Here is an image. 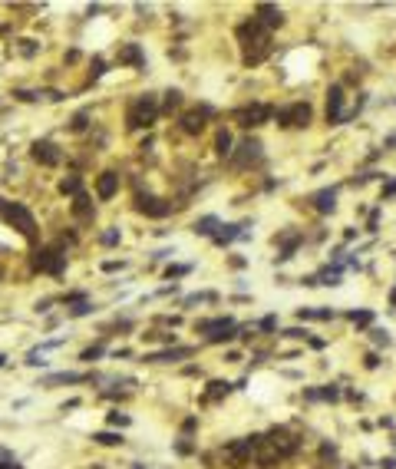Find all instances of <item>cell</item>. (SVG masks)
<instances>
[{
	"label": "cell",
	"instance_id": "26",
	"mask_svg": "<svg viewBox=\"0 0 396 469\" xmlns=\"http://www.w3.org/2000/svg\"><path fill=\"white\" fill-rule=\"evenodd\" d=\"M347 318L353 321L356 327H370V324H373V314H370V310H350Z\"/></svg>",
	"mask_w": 396,
	"mask_h": 469
},
{
	"label": "cell",
	"instance_id": "36",
	"mask_svg": "<svg viewBox=\"0 0 396 469\" xmlns=\"http://www.w3.org/2000/svg\"><path fill=\"white\" fill-rule=\"evenodd\" d=\"M198 301H215V294H188L185 304H198Z\"/></svg>",
	"mask_w": 396,
	"mask_h": 469
},
{
	"label": "cell",
	"instance_id": "35",
	"mask_svg": "<svg viewBox=\"0 0 396 469\" xmlns=\"http://www.w3.org/2000/svg\"><path fill=\"white\" fill-rule=\"evenodd\" d=\"M109 423H112V426H129V416H122V413H109Z\"/></svg>",
	"mask_w": 396,
	"mask_h": 469
},
{
	"label": "cell",
	"instance_id": "44",
	"mask_svg": "<svg viewBox=\"0 0 396 469\" xmlns=\"http://www.w3.org/2000/svg\"><path fill=\"white\" fill-rule=\"evenodd\" d=\"M366 367H370V370L373 367H380V357H376V354H366Z\"/></svg>",
	"mask_w": 396,
	"mask_h": 469
},
{
	"label": "cell",
	"instance_id": "45",
	"mask_svg": "<svg viewBox=\"0 0 396 469\" xmlns=\"http://www.w3.org/2000/svg\"><path fill=\"white\" fill-rule=\"evenodd\" d=\"M393 195H396V182H389L386 189H383V199H393Z\"/></svg>",
	"mask_w": 396,
	"mask_h": 469
},
{
	"label": "cell",
	"instance_id": "30",
	"mask_svg": "<svg viewBox=\"0 0 396 469\" xmlns=\"http://www.w3.org/2000/svg\"><path fill=\"white\" fill-rule=\"evenodd\" d=\"M86 126H89V116H86V112H76V116H73V122H70L73 132H83Z\"/></svg>",
	"mask_w": 396,
	"mask_h": 469
},
{
	"label": "cell",
	"instance_id": "47",
	"mask_svg": "<svg viewBox=\"0 0 396 469\" xmlns=\"http://www.w3.org/2000/svg\"><path fill=\"white\" fill-rule=\"evenodd\" d=\"M0 469H20L17 462H0Z\"/></svg>",
	"mask_w": 396,
	"mask_h": 469
},
{
	"label": "cell",
	"instance_id": "14",
	"mask_svg": "<svg viewBox=\"0 0 396 469\" xmlns=\"http://www.w3.org/2000/svg\"><path fill=\"white\" fill-rule=\"evenodd\" d=\"M119 63H132V66H139V70H145V56H142V50H139V43H126V47L119 50Z\"/></svg>",
	"mask_w": 396,
	"mask_h": 469
},
{
	"label": "cell",
	"instance_id": "6",
	"mask_svg": "<svg viewBox=\"0 0 396 469\" xmlns=\"http://www.w3.org/2000/svg\"><path fill=\"white\" fill-rule=\"evenodd\" d=\"M30 155L40 162V166H56V162H60V149H56L50 139H37V142L30 145Z\"/></svg>",
	"mask_w": 396,
	"mask_h": 469
},
{
	"label": "cell",
	"instance_id": "13",
	"mask_svg": "<svg viewBox=\"0 0 396 469\" xmlns=\"http://www.w3.org/2000/svg\"><path fill=\"white\" fill-rule=\"evenodd\" d=\"M314 208L320 215H327V212H333V208H337V189H320L314 195Z\"/></svg>",
	"mask_w": 396,
	"mask_h": 469
},
{
	"label": "cell",
	"instance_id": "9",
	"mask_svg": "<svg viewBox=\"0 0 396 469\" xmlns=\"http://www.w3.org/2000/svg\"><path fill=\"white\" fill-rule=\"evenodd\" d=\"M205 119H208V109H191L182 116V132L188 135H198L202 129H205Z\"/></svg>",
	"mask_w": 396,
	"mask_h": 469
},
{
	"label": "cell",
	"instance_id": "29",
	"mask_svg": "<svg viewBox=\"0 0 396 469\" xmlns=\"http://www.w3.org/2000/svg\"><path fill=\"white\" fill-rule=\"evenodd\" d=\"M191 271V264H168V271H165V278L172 281V278H185Z\"/></svg>",
	"mask_w": 396,
	"mask_h": 469
},
{
	"label": "cell",
	"instance_id": "11",
	"mask_svg": "<svg viewBox=\"0 0 396 469\" xmlns=\"http://www.w3.org/2000/svg\"><path fill=\"white\" fill-rule=\"evenodd\" d=\"M261 37H268V33H264V27L258 24V20H248V24H241V27H238V40L245 43V47H251V43H258V40H261Z\"/></svg>",
	"mask_w": 396,
	"mask_h": 469
},
{
	"label": "cell",
	"instance_id": "22",
	"mask_svg": "<svg viewBox=\"0 0 396 469\" xmlns=\"http://www.w3.org/2000/svg\"><path fill=\"white\" fill-rule=\"evenodd\" d=\"M281 241H284V245H281V255H277V261H287V258L294 255V248L301 245V235H284Z\"/></svg>",
	"mask_w": 396,
	"mask_h": 469
},
{
	"label": "cell",
	"instance_id": "32",
	"mask_svg": "<svg viewBox=\"0 0 396 469\" xmlns=\"http://www.w3.org/2000/svg\"><path fill=\"white\" fill-rule=\"evenodd\" d=\"M89 310H93V304H89V301H79L76 307H73V318H83V314H89Z\"/></svg>",
	"mask_w": 396,
	"mask_h": 469
},
{
	"label": "cell",
	"instance_id": "37",
	"mask_svg": "<svg viewBox=\"0 0 396 469\" xmlns=\"http://www.w3.org/2000/svg\"><path fill=\"white\" fill-rule=\"evenodd\" d=\"M373 341H376V344H383V347H386V344H389V334H386V331H380V327H376V331H373Z\"/></svg>",
	"mask_w": 396,
	"mask_h": 469
},
{
	"label": "cell",
	"instance_id": "7",
	"mask_svg": "<svg viewBox=\"0 0 396 469\" xmlns=\"http://www.w3.org/2000/svg\"><path fill=\"white\" fill-rule=\"evenodd\" d=\"M343 119H347V116H343V89L330 86V93H327V122L337 126V122H343Z\"/></svg>",
	"mask_w": 396,
	"mask_h": 469
},
{
	"label": "cell",
	"instance_id": "12",
	"mask_svg": "<svg viewBox=\"0 0 396 469\" xmlns=\"http://www.w3.org/2000/svg\"><path fill=\"white\" fill-rule=\"evenodd\" d=\"M268 53H271V40H268V37H261L258 43L245 47V63H248V66H258V63H261V60H264Z\"/></svg>",
	"mask_w": 396,
	"mask_h": 469
},
{
	"label": "cell",
	"instance_id": "1",
	"mask_svg": "<svg viewBox=\"0 0 396 469\" xmlns=\"http://www.w3.org/2000/svg\"><path fill=\"white\" fill-rule=\"evenodd\" d=\"M0 215H4V222H10L20 235H24V238H33V235H37V222H33V215L27 212L24 205L0 199Z\"/></svg>",
	"mask_w": 396,
	"mask_h": 469
},
{
	"label": "cell",
	"instance_id": "33",
	"mask_svg": "<svg viewBox=\"0 0 396 469\" xmlns=\"http://www.w3.org/2000/svg\"><path fill=\"white\" fill-rule=\"evenodd\" d=\"M320 400H340V390L337 387H324L320 390Z\"/></svg>",
	"mask_w": 396,
	"mask_h": 469
},
{
	"label": "cell",
	"instance_id": "48",
	"mask_svg": "<svg viewBox=\"0 0 396 469\" xmlns=\"http://www.w3.org/2000/svg\"><path fill=\"white\" fill-rule=\"evenodd\" d=\"M389 301H393V304H396V291H393V294H389Z\"/></svg>",
	"mask_w": 396,
	"mask_h": 469
},
{
	"label": "cell",
	"instance_id": "28",
	"mask_svg": "<svg viewBox=\"0 0 396 469\" xmlns=\"http://www.w3.org/2000/svg\"><path fill=\"white\" fill-rule=\"evenodd\" d=\"M96 443L99 446H116V443H122V436H119V433H96Z\"/></svg>",
	"mask_w": 396,
	"mask_h": 469
},
{
	"label": "cell",
	"instance_id": "10",
	"mask_svg": "<svg viewBox=\"0 0 396 469\" xmlns=\"http://www.w3.org/2000/svg\"><path fill=\"white\" fill-rule=\"evenodd\" d=\"M116 192H119V175H116V172H103L99 179H96V195H99L103 202L112 199Z\"/></svg>",
	"mask_w": 396,
	"mask_h": 469
},
{
	"label": "cell",
	"instance_id": "23",
	"mask_svg": "<svg viewBox=\"0 0 396 469\" xmlns=\"http://www.w3.org/2000/svg\"><path fill=\"white\" fill-rule=\"evenodd\" d=\"M277 459H281V453H277L274 446H264L261 453H258V466H261V469H271Z\"/></svg>",
	"mask_w": 396,
	"mask_h": 469
},
{
	"label": "cell",
	"instance_id": "5",
	"mask_svg": "<svg viewBox=\"0 0 396 469\" xmlns=\"http://www.w3.org/2000/svg\"><path fill=\"white\" fill-rule=\"evenodd\" d=\"M235 119H238V126L254 129V126H264V122L271 119V109H268V106H261V103H254V106H248V109H238Z\"/></svg>",
	"mask_w": 396,
	"mask_h": 469
},
{
	"label": "cell",
	"instance_id": "39",
	"mask_svg": "<svg viewBox=\"0 0 396 469\" xmlns=\"http://www.w3.org/2000/svg\"><path fill=\"white\" fill-rule=\"evenodd\" d=\"M116 241H119V231H116V228H112V231H106V235H103V245H116Z\"/></svg>",
	"mask_w": 396,
	"mask_h": 469
},
{
	"label": "cell",
	"instance_id": "24",
	"mask_svg": "<svg viewBox=\"0 0 396 469\" xmlns=\"http://www.w3.org/2000/svg\"><path fill=\"white\" fill-rule=\"evenodd\" d=\"M86 380L83 374H53V377H43V387H50V383H79Z\"/></svg>",
	"mask_w": 396,
	"mask_h": 469
},
{
	"label": "cell",
	"instance_id": "15",
	"mask_svg": "<svg viewBox=\"0 0 396 469\" xmlns=\"http://www.w3.org/2000/svg\"><path fill=\"white\" fill-rule=\"evenodd\" d=\"M248 231H245V225H222V228L215 231V245H228V241H235V238H245Z\"/></svg>",
	"mask_w": 396,
	"mask_h": 469
},
{
	"label": "cell",
	"instance_id": "18",
	"mask_svg": "<svg viewBox=\"0 0 396 469\" xmlns=\"http://www.w3.org/2000/svg\"><path fill=\"white\" fill-rule=\"evenodd\" d=\"M73 215H76L79 222H89V218H93V202H89L86 195H76V199H73Z\"/></svg>",
	"mask_w": 396,
	"mask_h": 469
},
{
	"label": "cell",
	"instance_id": "40",
	"mask_svg": "<svg viewBox=\"0 0 396 469\" xmlns=\"http://www.w3.org/2000/svg\"><path fill=\"white\" fill-rule=\"evenodd\" d=\"M274 327H277V318H274V314H271V318H264V321H261V331H274Z\"/></svg>",
	"mask_w": 396,
	"mask_h": 469
},
{
	"label": "cell",
	"instance_id": "8",
	"mask_svg": "<svg viewBox=\"0 0 396 469\" xmlns=\"http://www.w3.org/2000/svg\"><path fill=\"white\" fill-rule=\"evenodd\" d=\"M254 14H258V24H264V27H281L284 24V10L274 7V4H258Z\"/></svg>",
	"mask_w": 396,
	"mask_h": 469
},
{
	"label": "cell",
	"instance_id": "49",
	"mask_svg": "<svg viewBox=\"0 0 396 469\" xmlns=\"http://www.w3.org/2000/svg\"><path fill=\"white\" fill-rule=\"evenodd\" d=\"M4 360H7V357H4V354H0V367H4Z\"/></svg>",
	"mask_w": 396,
	"mask_h": 469
},
{
	"label": "cell",
	"instance_id": "25",
	"mask_svg": "<svg viewBox=\"0 0 396 469\" xmlns=\"http://www.w3.org/2000/svg\"><path fill=\"white\" fill-rule=\"evenodd\" d=\"M215 152H218V155H228V152H231V132H228V129L218 132V139H215Z\"/></svg>",
	"mask_w": 396,
	"mask_h": 469
},
{
	"label": "cell",
	"instance_id": "19",
	"mask_svg": "<svg viewBox=\"0 0 396 469\" xmlns=\"http://www.w3.org/2000/svg\"><path fill=\"white\" fill-rule=\"evenodd\" d=\"M291 109V126H307L310 122V106L307 103H294V106H287Z\"/></svg>",
	"mask_w": 396,
	"mask_h": 469
},
{
	"label": "cell",
	"instance_id": "31",
	"mask_svg": "<svg viewBox=\"0 0 396 469\" xmlns=\"http://www.w3.org/2000/svg\"><path fill=\"white\" fill-rule=\"evenodd\" d=\"M182 103V93H178V89H168L165 93V109H172V106H178Z\"/></svg>",
	"mask_w": 396,
	"mask_h": 469
},
{
	"label": "cell",
	"instance_id": "16",
	"mask_svg": "<svg viewBox=\"0 0 396 469\" xmlns=\"http://www.w3.org/2000/svg\"><path fill=\"white\" fill-rule=\"evenodd\" d=\"M261 155V142L258 139H245L241 142V155H238V166H248L251 159H258Z\"/></svg>",
	"mask_w": 396,
	"mask_h": 469
},
{
	"label": "cell",
	"instance_id": "17",
	"mask_svg": "<svg viewBox=\"0 0 396 469\" xmlns=\"http://www.w3.org/2000/svg\"><path fill=\"white\" fill-rule=\"evenodd\" d=\"M228 393H231V383H225V380H212V383H208V390H205V403H215V400L228 397Z\"/></svg>",
	"mask_w": 396,
	"mask_h": 469
},
{
	"label": "cell",
	"instance_id": "20",
	"mask_svg": "<svg viewBox=\"0 0 396 469\" xmlns=\"http://www.w3.org/2000/svg\"><path fill=\"white\" fill-rule=\"evenodd\" d=\"M191 228H195V235H212V238H215V231L222 228V225H218V218H215V215H205V218H198Z\"/></svg>",
	"mask_w": 396,
	"mask_h": 469
},
{
	"label": "cell",
	"instance_id": "4",
	"mask_svg": "<svg viewBox=\"0 0 396 469\" xmlns=\"http://www.w3.org/2000/svg\"><path fill=\"white\" fill-rule=\"evenodd\" d=\"M135 208H139V212L142 215H149V218H165L168 212H172V205H168L165 199H158V195H149V192H139V195H135Z\"/></svg>",
	"mask_w": 396,
	"mask_h": 469
},
{
	"label": "cell",
	"instance_id": "42",
	"mask_svg": "<svg viewBox=\"0 0 396 469\" xmlns=\"http://www.w3.org/2000/svg\"><path fill=\"white\" fill-rule=\"evenodd\" d=\"M284 337H307V331H301V327H291V331H284Z\"/></svg>",
	"mask_w": 396,
	"mask_h": 469
},
{
	"label": "cell",
	"instance_id": "38",
	"mask_svg": "<svg viewBox=\"0 0 396 469\" xmlns=\"http://www.w3.org/2000/svg\"><path fill=\"white\" fill-rule=\"evenodd\" d=\"M103 354V347H89V350H83V360H96Z\"/></svg>",
	"mask_w": 396,
	"mask_h": 469
},
{
	"label": "cell",
	"instance_id": "46",
	"mask_svg": "<svg viewBox=\"0 0 396 469\" xmlns=\"http://www.w3.org/2000/svg\"><path fill=\"white\" fill-rule=\"evenodd\" d=\"M119 268H122V261H106L103 264V271H119Z\"/></svg>",
	"mask_w": 396,
	"mask_h": 469
},
{
	"label": "cell",
	"instance_id": "34",
	"mask_svg": "<svg viewBox=\"0 0 396 469\" xmlns=\"http://www.w3.org/2000/svg\"><path fill=\"white\" fill-rule=\"evenodd\" d=\"M277 126H291V109H277Z\"/></svg>",
	"mask_w": 396,
	"mask_h": 469
},
{
	"label": "cell",
	"instance_id": "2",
	"mask_svg": "<svg viewBox=\"0 0 396 469\" xmlns=\"http://www.w3.org/2000/svg\"><path fill=\"white\" fill-rule=\"evenodd\" d=\"M158 116V106H155V96H139L132 106H129V116H126V126L129 129H142L152 126Z\"/></svg>",
	"mask_w": 396,
	"mask_h": 469
},
{
	"label": "cell",
	"instance_id": "3",
	"mask_svg": "<svg viewBox=\"0 0 396 469\" xmlns=\"http://www.w3.org/2000/svg\"><path fill=\"white\" fill-rule=\"evenodd\" d=\"M33 268L37 271H47V274H63L66 268V255L60 248H40L33 255Z\"/></svg>",
	"mask_w": 396,
	"mask_h": 469
},
{
	"label": "cell",
	"instance_id": "43",
	"mask_svg": "<svg viewBox=\"0 0 396 469\" xmlns=\"http://www.w3.org/2000/svg\"><path fill=\"white\" fill-rule=\"evenodd\" d=\"M17 99H24V103H30V99H37L33 93H27V89H17Z\"/></svg>",
	"mask_w": 396,
	"mask_h": 469
},
{
	"label": "cell",
	"instance_id": "27",
	"mask_svg": "<svg viewBox=\"0 0 396 469\" xmlns=\"http://www.w3.org/2000/svg\"><path fill=\"white\" fill-rule=\"evenodd\" d=\"M60 192H63V195H79V179L76 175L63 179V182H60Z\"/></svg>",
	"mask_w": 396,
	"mask_h": 469
},
{
	"label": "cell",
	"instance_id": "21",
	"mask_svg": "<svg viewBox=\"0 0 396 469\" xmlns=\"http://www.w3.org/2000/svg\"><path fill=\"white\" fill-rule=\"evenodd\" d=\"M191 347H175V350H162V354H152V364H165V360H178V357H188Z\"/></svg>",
	"mask_w": 396,
	"mask_h": 469
},
{
	"label": "cell",
	"instance_id": "41",
	"mask_svg": "<svg viewBox=\"0 0 396 469\" xmlns=\"http://www.w3.org/2000/svg\"><path fill=\"white\" fill-rule=\"evenodd\" d=\"M103 73H106V63L103 60H93V76H103Z\"/></svg>",
	"mask_w": 396,
	"mask_h": 469
}]
</instances>
